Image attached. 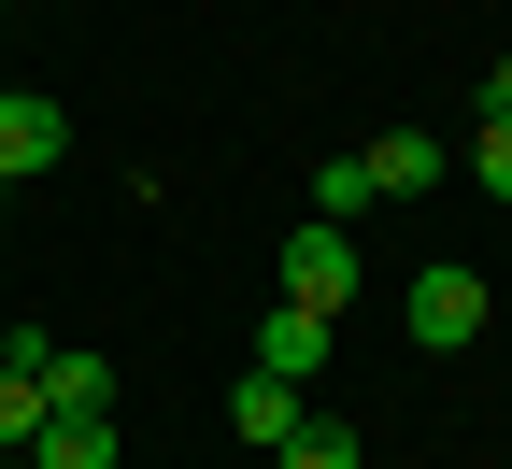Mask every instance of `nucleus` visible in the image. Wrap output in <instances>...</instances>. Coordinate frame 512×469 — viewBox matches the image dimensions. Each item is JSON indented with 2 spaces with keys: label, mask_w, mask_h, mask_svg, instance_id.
Segmentation results:
<instances>
[{
  "label": "nucleus",
  "mask_w": 512,
  "mask_h": 469,
  "mask_svg": "<svg viewBox=\"0 0 512 469\" xmlns=\"http://www.w3.org/2000/svg\"><path fill=\"white\" fill-rule=\"evenodd\" d=\"M370 157V199H413V185H441V143L427 128H384V143H356Z\"/></svg>",
  "instance_id": "obj_7"
},
{
  "label": "nucleus",
  "mask_w": 512,
  "mask_h": 469,
  "mask_svg": "<svg viewBox=\"0 0 512 469\" xmlns=\"http://www.w3.org/2000/svg\"><path fill=\"white\" fill-rule=\"evenodd\" d=\"M328 342H342V313L271 299V327H256V370H271V384H313V370H328Z\"/></svg>",
  "instance_id": "obj_3"
},
{
  "label": "nucleus",
  "mask_w": 512,
  "mask_h": 469,
  "mask_svg": "<svg viewBox=\"0 0 512 469\" xmlns=\"http://www.w3.org/2000/svg\"><path fill=\"white\" fill-rule=\"evenodd\" d=\"M370 214V157H328V171H313V228H356Z\"/></svg>",
  "instance_id": "obj_10"
},
{
  "label": "nucleus",
  "mask_w": 512,
  "mask_h": 469,
  "mask_svg": "<svg viewBox=\"0 0 512 469\" xmlns=\"http://www.w3.org/2000/svg\"><path fill=\"white\" fill-rule=\"evenodd\" d=\"M470 185H484V199H512V114H484V128H470Z\"/></svg>",
  "instance_id": "obj_12"
},
{
  "label": "nucleus",
  "mask_w": 512,
  "mask_h": 469,
  "mask_svg": "<svg viewBox=\"0 0 512 469\" xmlns=\"http://www.w3.org/2000/svg\"><path fill=\"white\" fill-rule=\"evenodd\" d=\"M285 299L342 313V299H356V228H299V242H285Z\"/></svg>",
  "instance_id": "obj_4"
},
{
  "label": "nucleus",
  "mask_w": 512,
  "mask_h": 469,
  "mask_svg": "<svg viewBox=\"0 0 512 469\" xmlns=\"http://www.w3.org/2000/svg\"><path fill=\"white\" fill-rule=\"evenodd\" d=\"M128 441H114V413H43V441H29V469H114Z\"/></svg>",
  "instance_id": "obj_6"
},
{
  "label": "nucleus",
  "mask_w": 512,
  "mask_h": 469,
  "mask_svg": "<svg viewBox=\"0 0 512 469\" xmlns=\"http://www.w3.org/2000/svg\"><path fill=\"white\" fill-rule=\"evenodd\" d=\"M228 427H242V441H285V427H299V384L242 370V384H228Z\"/></svg>",
  "instance_id": "obj_9"
},
{
  "label": "nucleus",
  "mask_w": 512,
  "mask_h": 469,
  "mask_svg": "<svg viewBox=\"0 0 512 469\" xmlns=\"http://www.w3.org/2000/svg\"><path fill=\"white\" fill-rule=\"evenodd\" d=\"M484 313H498V299H484V271H456V256H427V271L399 285V327H413L427 356H456V342H484Z\"/></svg>",
  "instance_id": "obj_1"
},
{
  "label": "nucleus",
  "mask_w": 512,
  "mask_h": 469,
  "mask_svg": "<svg viewBox=\"0 0 512 469\" xmlns=\"http://www.w3.org/2000/svg\"><path fill=\"white\" fill-rule=\"evenodd\" d=\"M484 114H512V57H498V72H484Z\"/></svg>",
  "instance_id": "obj_13"
},
{
  "label": "nucleus",
  "mask_w": 512,
  "mask_h": 469,
  "mask_svg": "<svg viewBox=\"0 0 512 469\" xmlns=\"http://www.w3.org/2000/svg\"><path fill=\"white\" fill-rule=\"evenodd\" d=\"M0 469H29V455H0Z\"/></svg>",
  "instance_id": "obj_14"
},
{
  "label": "nucleus",
  "mask_w": 512,
  "mask_h": 469,
  "mask_svg": "<svg viewBox=\"0 0 512 469\" xmlns=\"http://www.w3.org/2000/svg\"><path fill=\"white\" fill-rule=\"evenodd\" d=\"M29 384H43V413H114V356L100 342H43Z\"/></svg>",
  "instance_id": "obj_5"
},
{
  "label": "nucleus",
  "mask_w": 512,
  "mask_h": 469,
  "mask_svg": "<svg viewBox=\"0 0 512 469\" xmlns=\"http://www.w3.org/2000/svg\"><path fill=\"white\" fill-rule=\"evenodd\" d=\"M271 469H370V455H356V427H342V413H313V398H299V427L271 441Z\"/></svg>",
  "instance_id": "obj_8"
},
{
  "label": "nucleus",
  "mask_w": 512,
  "mask_h": 469,
  "mask_svg": "<svg viewBox=\"0 0 512 469\" xmlns=\"http://www.w3.org/2000/svg\"><path fill=\"white\" fill-rule=\"evenodd\" d=\"M29 441H43V384H29V370H0V455H29Z\"/></svg>",
  "instance_id": "obj_11"
},
{
  "label": "nucleus",
  "mask_w": 512,
  "mask_h": 469,
  "mask_svg": "<svg viewBox=\"0 0 512 469\" xmlns=\"http://www.w3.org/2000/svg\"><path fill=\"white\" fill-rule=\"evenodd\" d=\"M57 157H72V114L29 100V86H0V185H43Z\"/></svg>",
  "instance_id": "obj_2"
}]
</instances>
